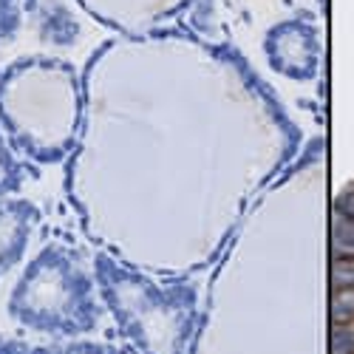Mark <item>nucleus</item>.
I'll return each mask as SVG.
<instances>
[{
	"label": "nucleus",
	"instance_id": "39448f33",
	"mask_svg": "<svg viewBox=\"0 0 354 354\" xmlns=\"http://www.w3.org/2000/svg\"><path fill=\"white\" fill-rule=\"evenodd\" d=\"M337 213H340L343 218H351V221H354V190H348V193H343V196L337 198Z\"/></svg>",
	"mask_w": 354,
	"mask_h": 354
},
{
	"label": "nucleus",
	"instance_id": "f257e3e1",
	"mask_svg": "<svg viewBox=\"0 0 354 354\" xmlns=\"http://www.w3.org/2000/svg\"><path fill=\"white\" fill-rule=\"evenodd\" d=\"M332 315H335L337 323H346V320L354 317V286H343V289L335 295Z\"/></svg>",
	"mask_w": 354,
	"mask_h": 354
},
{
	"label": "nucleus",
	"instance_id": "f03ea898",
	"mask_svg": "<svg viewBox=\"0 0 354 354\" xmlns=\"http://www.w3.org/2000/svg\"><path fill=\"white\" fill-rule=\"evenodd\" d=\"M332 278L335 283L343 289V286H354V255H346V258H337L335 267H332Z\"/></svg>",
	"mask_w": 354,
	"mask_h": 354
},
{
	"label": "nucleus",
	"instance_id": "7ed1b4c3",
	"mask_svg": "<svg viewBox=\"0 0 354 354\" xmlns=\"http://www.w3.org/2000/svg\"><path fill=\"white\" fill-rule=\"evenodd\" d=\"M335 241H337V247H343V250H354V221H351V218H343V216H340V221H337V227H335Z\"/></svg>",
	"mask_w": 354,
	"mask_h": 354
},
{
	"label": "nucleus",
	"instance_id": "20e7f679",
	"mask_svg": "<svg viewBox=\"0 0 354 354\" xmlns=\"http://www.w3.org/2000/svg\"><path fill=\"white\" fill-rule=\"evenodd\" d=\"M332 346H335V354H351L354 351V335L351 332H337Z\"/></svg>",
	"mask_w": 354,
	"mask_h": 354
}]
</instances>
